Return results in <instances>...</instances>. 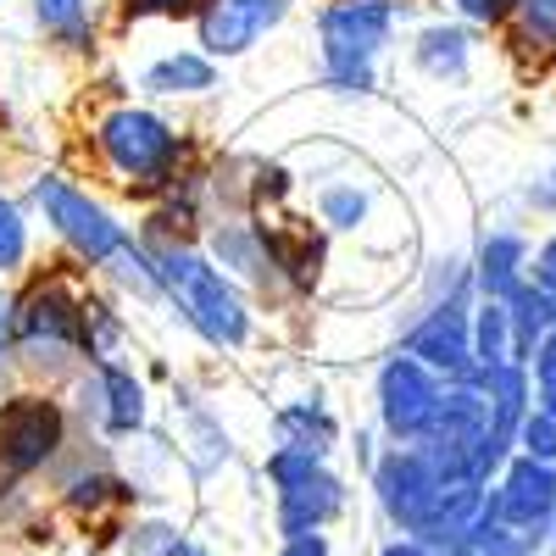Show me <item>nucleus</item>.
Here are the masks:
<instances>
[{"label":"nucleus","mask_w":556,"mask_h":556,"mask_svg":"<svg viewBox=\"0 0 556 556\" xmlns=\"http://www.w3.org/2000/svg\"><path fill=\"white\" fill-rule=\"evenodd\" d=\"M412 67L434 84H462L473 67V28L468 23H429L412 34Z\"/></svg>","instance_id":"a211bd4d"},{"label":"nucleus","mask_w":556,"mask_h":556,"mask_svg":"<svg viewBox=\"0 0 556 556\" xmlns=\"http://www.w3.org/2000/svg\"><path fill=\"white\" fill-rule=\"evenodd\" d=\"M513 451H518V456H529V462H551V468H556V424H551V417H545L540 406H529V417L518 424Z\"/></svg>","instance_id":"7c9ffc66"},{"label":"nucleus","mask_w":556,"mask_h":556,"mask_svg":"<svg viewBox=\"0 0 556 556\" xmlns=\"http://www.w3.org/2000/svg\"><path fill=\"white\" fill-rule=\"evenodd\" d=\"M468 345H473V374H490V367L518 362V356H513V329H506V306H501V301H473Z\"/></svg>","instance_id":"393cba45"},{"label":"nucleus","mask_w":556,"mask_h":556,"mask_svg":"<svg viewBox=\"0 0 556 556\" xmlns=\"http://www.w3.org/2000/svg\"><path fill=\"white\" fill-rule=\"evenodd\" d=\"M195 245L206 251V262L223 278H235L245 295H290L285 273H278V235H273L267 217H256V212L212 217Z\"/></svg>","instance_id":"6e6552de"},{"label":"nucleus","mask_w":556,"mask_h":556,"mask_svg":"<svg viewBox=\"0 0 556 556\" xmlns=\"http://www.w3.org/2000/svg\"><path fill=\"white\" fill-rule=\"evenodd\" d=\"M123 345H128V312H123V301L84 285V295H78V351H84V367L106 362V356H123Z\"/></svg>","instance_id":"aec40b11"},{"label":"nucleus","mask_w":556,"mask_h":556,"mask_svg":"<svg viewBox=\"0 0 556 556\" xmlns=\"http://www.w3.org/2000/svg\"><path fill=\"white\" fill-rule=\"evenodd\" d=\"M495 479L501 484L490 490V506H495L501 529L534 534L540 523H551V513H556V468H551V462H529V456L513 451Z\"/></svg>","instance_id":"ddd939ff"},{"label":"nucleus","mask_w":556,"mask_h":556,"mask_svg":"<svg viewBox=\"0 0 556 556\" xmlns=\"http://www.w3.org/2000/svg\"><path fill=\"white\" fill-rule=\"evenodd\" d=\"M534 390H540V412L556 424V379H545V384H534Z\"/></svg>","instance_id":"58836bf2"},{"label":"nucleus","mask_w":556,"mask_h":556,"mask_svg":"<svg viewBox=\"0 0 556 556\" xmlns=\"http://www.w3.org/2000/svg\"><path fill=\"white\" fill-rule=\"evenodd\" d=\"M295 0H201L190 28H195V51L223 62H240L251 56L256 45H267L278 28L290 23Z\"/></svg>","instance_id":"1a4fd4ad"},{"label":"nucleus","mask_w":556,"mask_h":556,"mask_svg":"<svg viewBox=\"0 0 556 556\" xmlns=\"http://www.w3.org/2000/svg\"><path fill=\"white\" fill-rule=\"evenodd\" d=\"M501 306H506V329H513V356L529 362V351L556 329V295H545L540 285H518Z\"/></svg>","instance_id":"5701e85b"},{"label":"nucleus","mask_w":556,"mask_h":556,"mask_svg":"<svg viewBox=\"0 0 556 556\" xmlns=\"http://www.w3.org/2000/svg\"><path fill=\"white\" fill-rule=\"evenodd\" d=\"M379 556H440V551H429L424 540H406V534H401V540H390Z\"/></svg>","instance_id":"4c0bfd02"},{"label":"nucleus","mask_w":556,"mask_h":556,"mask_svg":"<svg viewBox=\"0 0 556 556\" xmlns=\"http://www.w3.org/2000/svg\"><path fill=\"white\" fill-rule=\"evenodd\" d=\"M406 0H323L317 7V62L323 89L334 96H374L379 56L401 28Z\"/></svg>","instance_id":"20e7f679"},{"label":"nucleus","mask_w":556,"mask_h":556,"mask_svg":"<svg viewBox=\"0 0 556 556\" xmlns=\"http://www.w3.org/2000/svg\"><path fill=\"white\" fill-rule=\"evenodd\" d=\"M278 556H334V551H329V540H323V534H301V540L278 545Z\"/></svg>","instance_id":"c9c22d12"},{"label":"nucleus","mask_w":556,"mask_h":556,"mask_svg":"<svg viewBox=\"0 0 556 556\" xmlns=\"http://www.w3.org/2000/svg\"><path fill=\"white\" fill-rule=\"evenodd\" d=\"M173 406H178V417H184V424H178V445H184V456H190L201 473L235 456V445H228V429H223V417H212L190 390H173Z\"/></svg>","instance_id":"412c9836"},{"label":"nucleus","mask_w":556,"mask_h":556,"mask_svg":"<svg viewBox=\"0 0 556 556\" xmlns=\"http://www.w3.org/2000/svg\"><path fill=\"white\" fill-rule=\"evenodd\" d=\"M529 285H540L545 295H556V228L540 240V251H529Z\"/></svg>","instance_id":"72a5a7b5"},{"label":"nucleus","mask_w":556,"mask_h":556,"mask_svg":"<svg viewBox=\"0 0 556 556\" xmlns=\"http://www.w3.org/2000/svg\"><path fill=\"white\" fill-rule=\"evenodd\" d=\"M96 167L134 201H162L195 167V146L151 101H106L84 128Z\"/></svg>","instance_id":"f257e3e1"},{"label":"nucleus","mask_w":556,"mask_h":556,"mask_svg":"<svg viewBox=\"0 0 556 556\" xmlns=\"http://www.w3.org/2000/svg\"><path fill=\"white\" fill-rule=\"evenodd\" d=\"M101 290L106 295H117L123 306L128 301H139V306H162V285H156V262H151V251L139 245V240H128L101 273Z\"/></svg>","instance_id":"4be33fe9"},{"label":"nucleus","mask_w":556,"mask_h":556,"mask_svg":"<svg viewBox=\"0 0 556 556\" xmlns=\"http://www.w3.org/2000/svg\"><path fill=\"white\" fill-rule=\"evenodd\" d=\"M468 278H473V295H479V301H506L518 285H529V240L513 235V228H495V235H484V245H479Z\"/></svg>","instance_id":"f3484780"},{"label":"nucleus","mask_w":556,"mask_h":556,"mask_svg":"<svg viewBox=\"0 0 556 556\" xmlns=\"http://www.w3.org/2000/svg\"><path fill=\"white\" fill-rule=\"evenodd\" d=\"M201 0H112L117 23H190Z\"/></svg>","instance_id":"c85d7f7f"},{"label":"nucleus","mask_w":556,"mask_h":556,"mask_svg":"<svg viewBox=\"0 0 556 556\" xmlns=\"http://www.w3.org/2000/svg\"><path fill=\"white\" fill-rule=\"evenodd\" d=\"M529 206L534 212H556V173H545V178L529 184Z\"/></svg>","instance_id":"e433bc0d"},{"label":"nucleus","mask_w":556,"mask_h":556,"mask_svg":"<svg viewBox=\"0 0 556 556\" xmlns=\"http://www.w3.org/2000/svg\"><path fill=\"white\" fill-rule=\"evenodd\" d=\"M146 245V240H139ZM151 262H156V285H162V306L190 329L206 351L217 356H240L256 334V306L251 295L223 278L206 251L195 240H162V245H146Z\"/></svg>","instance_id":"f03ea898"},{"label":"nucleus","mask_w":556,"mask_h":556,"mask_svg":"<svg viewBox=\"0 0 556 556\" xmlns=\"http://www.w3.org/2000/svg\"><path fill=\"white\" fill-rule=\"evenodd\" d=\"M340 513H345V479L329 473V462H323L312 479H301L290 490H273V518H278V534L285 540L323 534Z\"/></svg>","instance_id":"4468645a"},{"label":"nucleus","mask_w":556,"mask_h":556,"mask_svg":"<svg viewBox=\"0 0 556 556\" xmlns=\"http://www.w3.org/2000/svg\"><path fill=\"white\" fill-rule=\"evenodd\" d=\"M67 412H73V429H89L101 445H128L151 429L146 374H134V362L123 356L89 362L67 384Z\"/></svg>","instance_id":"0eeeda50"},{"label":"nucleus","mask_w":556,"mask_h":556,"mask_svg":"<svg viewBox=\"0 0 556 556\" xmlns=\"http://www.w3.org/2000/svg\"><path fill=\"white\" fill-rule=\"evenodd\" d=\"M167 556H212V551H206V545H195V540H178Z\"/></svg>","instance_id":"ea45409f"},{"label":"nucleus","mask_w":556,"mask_h":556,"mask_svg":"<svg viewBox=\"0 0 556 556\" xmlns=\"http://www.w3.org/2000/svg\"><path fill=\"white\" fill-rule=\"evenodd\" d=\"M551 534H556V513H551Z\"/></svg>","instance_id":"a19ab883"},{"label":"nucleus","mask_w":556,"mask_h":556,"mask_svg":"<svg viewBox=\"0 0 556 556\" xmlns=\"http://www.w3.org/2000/svg\"><path fill=\"white\" fill-rule=\"evenodd\" d=\"M223 84V67L212 56H201L195 45H178V51H162L139 67V96L146 101H201Z\"/></svg>","instance_id":"2eb2a0df"},{"label":"nucleus","mask_w":556,"mask_h":556,"mask_svg":"<svg viewBox=\"0 0 556 556\" xmlns=\"http://www.w3.org/2000/svg\"><path fill=\"white\" fill-rule=\"evenodd\" d=\"M12 312H17V285H0V395L12 390Z\"/></svg>","instance_id":"473e14b6"},{"label":"nucleus","mask_w":556,"mask_h":556,"mask_svg":"<svg viewBox=\"0 0 556 556\" xmlns=\"http://www.w3.org/2000/svg\"><path fill=\"white\" fill-rule=\"evenodd\" d=\"M178 540H184V534H178L173 523H162V518H139V523L123 529V556H167Z\"/></svg>","instance_id":"c756f323"},{"label":"nucleus","mask_w":556,"mask_h":556,"mask_svg":"<svg viewBox=\"0 0 556 556\" xmlns=\"http://www.w3.org/2000/svg\"><path fill=\"white\" fill-rule=\"evenodd\" d=\"M445 7L468 28H501L506 17H513V0H445Z\"/></svg>","instance_id":"2f4dec72"},{"label":"nucleus","mask_w":556,"mask_h":556,"mask_svg":"<svg viewBox=\"0 0 556 556\" xmlns=\"http://www.w3.org/2000/svg\"><path fill=\"white\" fill-rule=\"evenodd\" d=\"M34 28L62 56H96L101 51V0H28Z\"/></svg>","instance_id":"dca6fc26"},{"label":"nucleus","mask_w":556,"mask_h":556,"mask_svg":"<svg viewBox=\"0 0 556 556\" xmlns=\"http://www.w3.org/2000/svg\"><path fill=\"white\" fill-rule=\"evenodd\" d=\"M367 212H374V195H367V184H356V178H334L317 190V228L323 235H356L367 223Z\"/></svg>","instance_id":"a878e982"},{"label":"nucleus","mask_w":556,"mask_h":556,"mask_svg":"<svg viewBox=\"0 0 556 556\" xmlns=\"http://www.w3.org/2000/svg\"><path fill=\"white\" fill-rule=\"evenodd\" d=\"M295 190V173L285 162H245V195H251V212H285Z\"/></svg>","instance_id":"cd10ccee"},{"label":"nucleus","mask_w":556,"mask_h":556,"mask_svg":"<svg viewBox=\"0 0 556 556\" xmlns=\"http://www.w3.org/2000/svg\"><path fill=\"white\" fill-rule=\"evenodd\" d=\"M51 495H56L62 513L96 523V518H106V513H123V506H134V501H139V484L123 479L106 456H84V451L73 445L56 468H51Z\"/></svg>","instance_id":"f8f14e48"},{"label":"nucleus","mask_w":556,"mask_h":556,"mask_svg":"<svg viewBox=\"0 0 556 556\" xmlns=\"http://www.w3.org/2000/svg\"><path fill=\"white\" fill-rule=\"evenodd\" d=\"M34 267V223L17 195L0 190V285H12Z\"/></svg>","instance_id":"bb28decb"},{"label":"nucleus","mask_w":556,"mask_h":556,"mask_svg":"<svg viewBox=\"0 0 556 556\" xmlns=\"http://www.w3.org/2000/svg\"><path fill=\"white\" fill-rule=\"evenodd\" d=\"M523 367H529V379H534V384L556 379V329H551V334H545V340L529 351V362H523Z\"/></svg>","instance_id":"f704fd0d"},{"label":"nucleus","mask_w":556,"mask_h":556,"mask_svg":"<svg viewBox=\"0 0 556 556\" xmlns=\"http://www.w3.org/2000/svg\"><path fill=\"white\" fill-rule=\"evenodd\" d=\"M518 56L556 62V0H513V17L501 23Z\"/></svg>","instance_id":"b1692460"},{"label":"nucleus","mask_w":556,"mask_h":556,"mask_svg":"<svg viewBox=\"0 0 556 556\" xmlns=\"http://www.w3.org/2000/svg\"><path fill=\"white\" fill-rule=\"evenodd\" d=\"M473 301H479V295H445V301H429V312L406 329L401 351H406L412 362H424L429 374H440L445 384H451V379H473V345H468Z\"/></svg>","instance_id":"9b49d317"},{"label":"nucleus","mask_w":556,"mask_h":556,"mask_svg":"<svg viewBox=\"0 0 556 556\" xmlns=\"http://www.w3.org/2000/svg\"><path fill=\"white\" fill-rule=\"evenodd\" d=\"M73 412L62 390L12 384L0 395V473L7 479H45L73 451Z\"/></svg>","instance_id":"423d86ee"},{"label":"nucleus","mask_w":556,"mask_h":556,"mask_svg":"<svg viewBox=\"0 0 556 556\" xmlns=\"http://www.w3.org/2000/svg\"><path fill=\"white\" fill-rule=\"evenodd\" d=\"M78 267H28L12 312V374L39 390H67L84 367L78 351Z\"/></svg>","instance_id":"7ed1b4c3"},{"label":"nucleus","mask_w":556,"mask_h":556,"mask_svg":"<svg viewBox=\"0 0 556 556\" xmlns=\"http://www.w3.org/2000/svg\"><path fill=\"white\" fill-rule=\"evenodd\" d=\"M440 390L445 379L429 374L424 362H412L406 351L379 362V379H374V406H379V429L395 445H417L429 434L434 412H440Z\"/></svg>","instance_id":"9d476101"},{"label":"nucleus","mask_w":556,"mask_h":556,"mask_svg":"<svg viewBox=\"0 0 556 556\" xmlns=\"http://www.w3.org/2000/svg\"><path fill=\"white\" fill-rule=\"evenodd\" d=\"M28 201H34V212L45 217V228H51V240L67 251V262L78 273H101L134 240V228L96 190H84L73 173H34Z\"/></svg>","instance_id":"39448f33"},{"label":"nucleus","mask_w":556,"mask_h":556,"mask_svg":"<svg viewBox=\"0 0 556 556\" xmlns=\"http://www.w3.org/2000/svg\"><path fill=\"white\" fill-rule=\"evenodd\" d=\"M273 440H278V445H295V451H312V456L329 462V451H334V440H340V424H334L329 401L312 390V395H295V401H285V406L273 412Z\"/></svg>","instance_id":"6ab92c4d"}]
</instances>
